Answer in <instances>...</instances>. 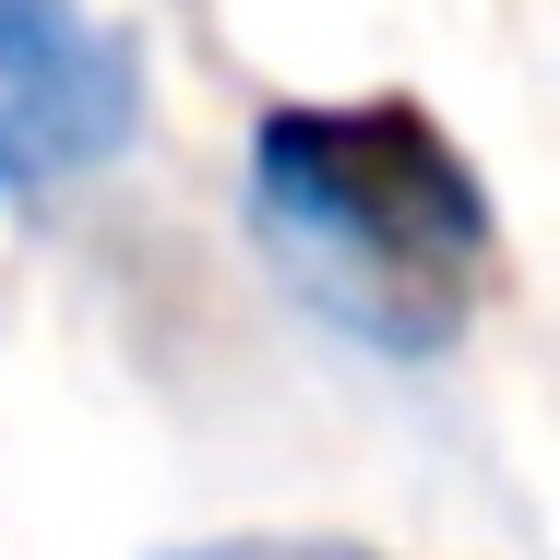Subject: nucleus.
I'll use <instances>...</instances> for the list:
<instances>
[{
    "instance_id": "nucleus-1",
    "label": "nucleus",
    "mask_w": 560,
    "mask_h": 560,
    "mask_svg": "<svg viewBox=\"0 0 560 560\" xmlns=\"http://www.w3.org/2000/svg\"><path fill=\"white\" fill-rule=\"evenodd\" d=\"M238 179L275 275L370 358H442L501 275L489 179L418 96H275Z\"/></svg>"
},
{
    "instance_id": "nucleus-3",
    "label": "nucleus",
    "mask_w": 560,
    "mask_h": 560,
    "mask_svg": "<svg viewBox=\"0 0 560 560\" xmlns=\"http://www.w3.org/2000/svg\"><path fill=\"white\" fill-rule=\"evenodd\" d=\"M155 560H394V549H358V537H191V549H155Z\"/></svg>"
},
{
    "instance_id": "nucleus-2",
    "label": "nucleus",
    "mask_w": 560,
    "mask_h": 560,
    "mask_svg": "<svg viewBox=\"0 0 560 560\" xmlns=\"http://www.w3.org/2000/svg\"><path fill=\"white\" fill-rule=\"evenodd\" d=\"M143 119V72L96 0H0V203L96 179Z\"/></svg>"
}]
</instances>
